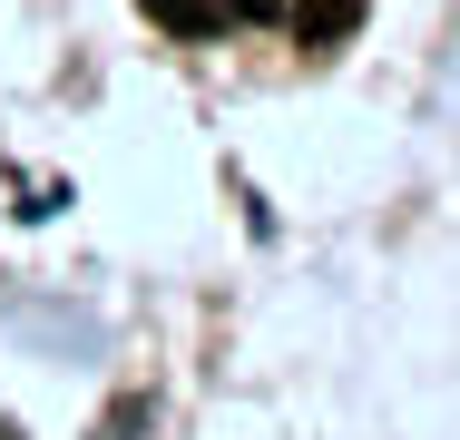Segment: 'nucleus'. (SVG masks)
<instances>
[{"instance_id": "f257e3e1", "label": "nucleus", "mask_w": 460, "mask_h": 440, "mask_svg": "<svg viewBox=\"0 0 460 440\" xmlns=\"http://www.w3.org/2000/svg\"><path fill=\"white\" fill-rule=\"evenodd\" d=\"M372 0H284V20H294V40L304 49H323V40H343V30H363Z\"/></svg>"}, {"instance_id": "f03ea898", "label": "nucleus", "mask_w": 460, "mask_h": 440, "mask_svg": "<svg viewBox=\"0 0 460 440\" xmlns=\"http://www.w3.org/2000/svg\"><path fill=\"white\" fill-rule=\"evenodd\" d=\"M157 30H177V40H206V30H226V0H137Z\"/></svg>"}]
</instances>
